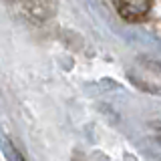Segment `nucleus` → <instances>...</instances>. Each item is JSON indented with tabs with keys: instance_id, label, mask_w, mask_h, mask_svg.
<instances>
[{
	"instance_id": "obj_1",
	"label": "nucleus",
	"mask_w": 161,
	"mask_h": 161,
	"mask_svg": "<svg viewBox=\"0 0 161 161\" xmlns=\"http://www.w3.org/2000/svg\"><path fill=\"white\" fill-rule=\"evenodd\" d=\"M153 0H117V10L119 14L129 22L143 20L149 14Z\"/></svg>"
}]
</instances>
